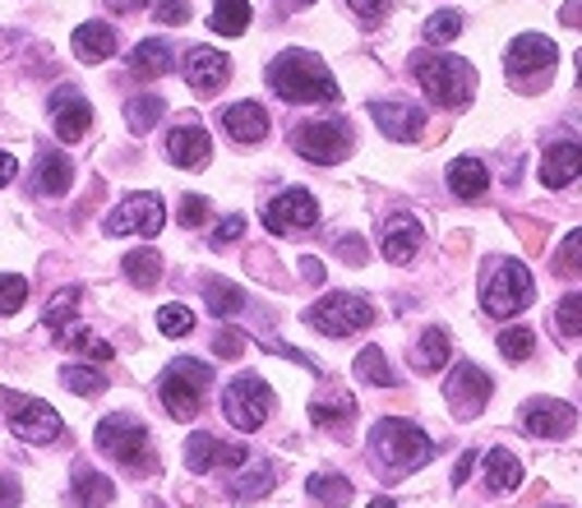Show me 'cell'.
<instances>
[{
	"label": "cell",
	"instance_id": "35",
	"mask_svg": "<svg viewBox=\"0 0 582 508\" xmlns=\"http://www.w3.org/2000/svg\"><path fill=\"white\" fill-rule=\"evenodd\" d=\"M444 361H449V334L444 328H425L416 347V370H439Z\"/></svg>",
	"mask_w": 582,
	"mask_h": 508
},
{
	"label": "cell",
	"instance_id": "11",
	"mask_svg": "<svg viewBox=\"0 0 582 508\" xmlns=\"http://www.w3.org/2000/svg\"><path fill=\"white\" fill-rule=\"evenodd\" d=\"M291 144H296V153L305 162L334 167V162H342L347 153H352V134H347L338 121H305L296 134H291Z\"/></svg>",
	"mask_w": 582,
	"mask_h": 508
},
{
	"label": "cell",
	"instance_id": "49",
	"mask_svg": "<svg viewBox=\"0 0 582 508\" xmlns=\"http://www.w3.org/2000/svg\"><path fill=\"white\" fill-rule=\"evenodd\" d=\"M204 218H208V199H199V194H185V199H181V222L199 227Z\"/></svg>",
	"mask_w": 582,
	"mask_h": 508
},
{
	"label": "cell",
	"instance_id": "42",
	"mask_svg": "<svg viewBox=\"0 0 582 508\" xmlns=\"http://www.w3.org/2000/svg\"><path fill=\"white\" fill-rule=\"evenodd\" d=\"M499 351L509 361H528L532 351H536V334H532V328H504V334H499Z\"/></svg>",
	"mask_w": 582,
	"mask_h": 508
},
{
	"label": "cell",
	"instance_id": "32",
	"mask_svg": "<svg viewBox=\"0 0 582 508\" xmlns=\"http://www.w3.org/2000/svg\"><path fill=\"white\" fill-rule=\"evenodd\" d=\"M111 481L102 476V472H88V467H80L74 472V499H80L84 508H107L111 504Z\"/></svg>",
	"mask_w": 582,
	"mask_h": 508
},
{
	"label": "cell",
	"instance_id": "37",
	"mask_svg": "<svg viewBox=\"0 0 582 508\" xmlns=\"http://www.w3.org/2000/svg\"><path fill=\"white\" fill-rule=\"evenodd\" d=\"M204 297H208V310H213V315H222V319H231V315H241V310H245V297H241V291L231 287V282H222V278H213Z\"/></svg>",
	"mask_w": 582,
	"mask_h": 508
},
{
	"label": "cell",
	"instance_id": "9",
	"mask_svg": "<svg viewBox=\"0 0 582 508\" xmlns=\"http://www.w3.org/2000/svg\"><path fill=\"white\" fill-rule=\"evenodd\" d=\"M97 448L111 453L116 462H125V467H148V472H153L148 430H144V421H134L125 412H116V416H107L102 425H97Z\"/></svg>",
	"mask_w": 582,
	"mask_h": 508
},
{
	"label": "cell",
	"instance_id": "50",
	"mask_svg": "<svg viewBox=\"0 0 582 508\" xmlns=\"http://www.w3.org/2000/svg\"><path fill=\"white\" fill-rule=\"evenodd\" d=\"M338 254H342L347 264H365V259H371V254H365V237H342L338 241Z\"/></svg>",
	"mask_w": 582,
	"mask_h": 508
},
{
	"label": "cell",
	"instance_id": "34",
	"mask_svg": "<svg viewBox=\"0 0 582 508\" xmlns=\"http://www.w3.org/2000/svg\"><path fill=\"white\" fill-rule=\"evenodd\" d=\"M305 491H310V499H319L324 508H347L352 504V485H347L342 476H310L305 481Z\"/></svg>",
	"mask_w": 582,
	"mask_h": 508
},
{
	"label": "cell",
	"instance_id": "17",
	"mask_svg": "<svg viewBox=\"0 0 582 508\" xmlns=\"http://www.w3.org/2000/svg\"><path fill=\"white\" fill-rule=\"evenodd\" d=\"M522 425H528V435H536V439H565L569 430L578 425V412H573L569 402L541 398V402L522 407Z\"/></svg>",
	"mask_w": 582,
	"mask_h": 508
},
{
	"label": "cell",
	"instance_id": "26",
	"mask_svg": "<svg viewBox=\"0 0 582 508\" xmlns=\"http://www.w3.org/2000/svg\"><path fill=\"white\" fill-rule=\"evenodd\" d=\"M74 56L88 61V65L111 61V56H116V28H107V24H80V28H74Z\"/></svg>",
	"mask_w": 582,
	"mask_h": 508
},
{
	"label": "cell",
	"instance_id": "23",
	"mask_svg": "<svg viewBox=\"0 0 582 508\" xmlns=\"http://www.w3.org/2000/svg\"><path fill=\"white\" fill-rule=\"evenodd\" d=\"M222 125L227 134L237 144H264V134H268V111L259 102H231L227 116H222Z\"/></svg>",
	"mask_w": 582,
	"mask_h": 508
},
{
	"label": "cell",
	"instance_id": "45",
	"mask_svg": "<svg viewBox=\"0 0 582 508\" xmlns=\"http://www.w3.org/2000/svg\"><path fill=\"white\" fill-rule=\"evenodd\" d=\"M462 33V14L458 10H439L431 24H425V37H431L435 47H444V43H453V37Z\"/></svg>",
	"mask_w": 582,
	"mask_h": 508
},
{
	"label": "cell",
	"instance_id": "2",
	"mask_svg": "<svg viewBox=\"0 0 582 508\" xmlns=\"http://www.w3.org/2000/svg\"><path fill=\"white\" fill-rule=\"evenodd\" d=\"M371 448L384 467H393V472H416V467H425L439 453V444L425 435V430H416L412 421H393V416L371 430Z\"/></svg>",
	"mask_w": 582,
	"mask_h": 508
},
{
	"label": "cell",
	"instance_id": "3",
	"mask_svg": "<svg viewBox=\"0 0 582 508\" xmlns=\"http://www.w3.org/2000/svg\"><path fill=\"white\" fill-rule=\"evenodd\" d=\"M412 70L421 88L435 97L439 107H468L472 93H476V74L468 61H458V56H435V51H416L412 56Z\"/></svg>",
	"mask_w": 582,
	"mask_h": 508
},
{
	"label": "cell",
	"instance_id": "18",
	"mask_svg": "<svg viewBox=\"0 0 582 508\" xmlns=\"http://www.w3.org/2000/svg\"><path fill=\"white\" fill-rule=\"evenodd\" d=\"M231 80V61L222 51H213V47H199V51H190L185 56V84L199 93V97H213V93H222Z\"/></svg>",
	"mask_w": 582,
	"mask_h": 508
},
{
	"label": "cell",
	"instance_id": "40",
	"mask_svg": "<svg viewBox=\"0 0 582 508\" xmlns=\"http://www.w3.org/2000/svg\"><path fill=\"white\" fill-rule=\"evenodd\" d=\"M268 491H274V467H268V462H250L245 472L237 476V495L241 499H259Z\"/></svg>",
	"mask_w": 582,
	"mask_h": 508
},
{
	"label": "cell",
	"instance_id": "28",
	"mask_svg": "<svg viewBox=\"0 0 582 508\" xmlns=\"http://www.w3.org/2000/svg\"><path fill=\"white\" fill-rule=\"evenodd\" d=\"M130 70L144 74V80H158V74L171 70V47L162 43V37H148V43H140L130 51Z\"/></svg>",
	"mask_w": 582,
	"mask_h": 508
},
{
	"label": "cell",
	"instance_id": "61",
	"mask_svg": "<svg viewBox=\"0 0 582 508\" xmlns=\"http://www.w3.org/2000/svg\"><path fill=\"white\" fill-rule=\"evenodd\" d=\"M291 5H315V0H291Z\"/></svg>",
	"mask_w": 582,
	"mask_h": 508
},
{
	"label": "cell",
	"instance_id": "38",
	"mask_svg": "<svg viewBox=\"0 0 582 508\" xmlns=\"http://www.w3.org/2000/svg\"><path fill=\"white\" fill-rule=\"evenodd\" d=\"M162 107H167V102H162V97H153V93H148V97H134V102H125V121H130V130H134V134H148L153 125H158Z\"/></svg>",
	"mask_w": 582,
	"mask_h": 508
},
{
	"label": "cell",
	"instance_id": "53",
	"mask_svg": "<svg viewBox=\"0 0 582 508\" xmlns=\"http://www.w3.org/2000/svg\"><path fill=\"white\" fill-rule=\"evenodd\" d=\"M19 499H24V485L14 476H0V508H19Z\"/></svg>",
	"mask_w": 582,
	"mask_h": 508
},
{
	"label": "cell",
	"instance_id": "46",
	"mask_svg": "<svg viewBox=\"0 0 582 508\" xmlns=\"http://www.w3.org/2000/svg\"><path fill=\"white\" fill-rule=\"evenodd\" d=\"M555 324H559V334H582V291H569L565 301H559L555 310Z\"/></svg>",
	"mask_w": 582,
	"mask_h": 508
},
{
	"label": "cell",
	"instance_id": "14",
	"mask_svg": "<svg viewBox=\"0 0 582 508\" xmlns=\"http://www.w3.org/2000/svg\"><path fill=\"white\" fill-rule=\"evenodd\" d=\"M444 398L453 402V416H481V407L490 402V375H485L481 365H458L453 370V379H449V388H444Z\"/></svg>",
	"mask_w": 582,
	"mask_h": 508
},
{
	"label": "cell",
	"instance_id": "39",
	"mask_svg": "<svg viewBox=\"0 0 582 508\" xmlns=\"http://www.w3.org/2000/svg\"><path fill=\"white\" fill-rule=\"evenodd\" d=\"M61 384L74 388L80 398H93V394H102V388H107V375H102V370H93V365H65Z\"/></svg>",
	"mask_w": 582,
	"mask_h": 508
},
{
	"label": "cell",
	"instance_id": "19",
	"mask_svg": "<svg viewBox=\"0 0 582 508\" xmlns=\"http://www.w3.org/2000/svg\"><path fill=\"white\" fill-rule=\"evenodd\" d=\"M371 116H375V125H379L393 144H416V140H421L425 111L412 107V102H375Z\"/></svg>",
	"mask_w": 582,
	"mask_h": 508
},
{
	"label": "cell",
	"instance_id": "54",
	"mask_svg": "<svg viewBox=\"0 0 582 508\" xmlns=\"http://www.w3.org/2000/svg\"><path fill=\"white\" fill-rule=\"evenodd\" d=\"M241 231H245V222H241V218H227L218 231H213V245H231V241L241 237Z\"/></svg>",
	"mask_w": 582,
	"mask_h": 508
},
{
	"label": "cell",
	"instance_id": "48",
	"mask_svg": "<svg viewBox=\"0 0 582 508\" xmlns=\"http://www.w3.org/2000/svg\"><path fill=\"white\" fill-rule=\"evenodd\" d=\"M245 351V334H237V328H222L218 338H213V356H222V361H237Z\"/></svg>",
	"mask_w": 582,
	"mask_h": 508
},
{
	"label": "cell",
	"instance_id": "25",
	"mask_svg": "<svg viewBox=\"0 0 582 508\" xmlns=\"http://www.w3.org/2000/svg\"><path fill=\"white\" fill-rule=\"evenodd\" d=\"M356 416V398L347 394V388H324V394L310 402V421L324 425V430H338Z\"/></svg>",
	"mask_w": 582,
	"mask_h": 508
},
{
	"label": "cell",
	"instance_id": "20",
	"mask_svg": "<svg viewBox=\"0 0 582 508\" xmlns=\"http://www.w3.org/2000/svg\"><path fill=\"white\" fill-rule=\"evenodd\" d=\"M582 176V144L573 140H559L546 148V158H541V185L550 190H565Z\"/></svg>",
	"mask_w": 582,
	"mask_h": 508
},
{
	"label": "cell",
	"instance_id": "24",
	"mask_svg": "<svg viewBox=\"0 0 582 508\" xmlns=\"http://www.w3.org/2000/svg\"><path fill=\"white\" fill-rule=\"evenodd\" d=\"M449 190L462 204H476V199H485V190H490V171H485L481 158H453L449 162Z\"/></svg>",
	"mask_w": 582,
	"mask_h": 508
},
{
	"label": "cell",
	"instance_id": "44",
	"mask_svg": "<svg viewBox=\"0 0 582 508\" xmlns=\"http://www.w3.org/2000/svg\"><path fill=\"white\" fill-rule=\"evenodd\" d=\"M158 328H162L167 338H185V334H194L190 305H162V310H158Z\"/></svg>",
	"mask_w": 582,
	"mask_h": 508
},
{
	"label": "cell",
	"instance_id": "5",
	"mask_svg": "<svg viewBox=\"0 0 582 508\" xmlns=\"http://www.w3.org/2000/svg\"><path fill=\"white\" fill-rule=\"evenodd\" d=\"M371 319H375L371 301L352 297V291H328L319 305L305 310V324L328 338H347V334H356V328H371Z\"/></svg>",
	"mask_w": 582,
	"mask_h": 508
},
{
	"label": "cell",
	"instance_id": "6",
	"mask_svg": "<svg viewBox=\"0 0 582 508\" xmlns=\"http://www.w3.org/2000/svg\"><path fill=\"white\" fill-rule=\"evenodd\" d=\"M0 402H5V421H10V430L19 439H28V444H56L61 439L65 421L56 416L43 398H24V394H14V388H0Z\"/></svg>",
	"mask_w": 582,
	"mask_h": 508
},
{
	"label": "cell",
	"instance_id": "51",
	"mask_svg": "<svg viewBox=\"0 0 582 508\" xmlns=\"http://www.w3.org/2000/svg\"><path fill=\"white\" fill-rule=\"evenodd\" d=\"M185 19H190L185 0H162V5H158V24H185Z\"/></svg>",
	"mask_w": 582,
	"mask_h": 508
},
{
	"label": "cell",
	"instance_id": "56",
	"mask_svg": "<svg viewBox=\"0 0 582 508\" xmlns=\"http://www.w3.org/2000/svg\"><path fill=\"white\" fill-rule=\"evenodd\" d=\"M559 19H565V24H573V28H582V0H569V5L559 10Z\"/></svg>",
	"mask_w": 582,
	"mask_h": 508
},
{
	"label": "cell",
	"instance_id": "58",
	"mask_svg": "<svg viewBox=\"0 0 582 508\" xmlns=\"http://www.w3.org/2000/svg\"><path fill=\"white\" fill-rule=\"evenodd\" d=\"M102 5H107V10H116V14H130V10H140L144 0H102Z\"/></svg>",
	"mask_w": 582,
	"mask_h": 508
},
{
	"label": "cell",
	"instance_id": "57",
	"mask_svg": "<svg viewBox=\"0 0 582 508\" xmlns=\"http://www.w3.org/2000/svg\"><path fill=\"white\" fill-rule=\"evenodd\" d=\"M14 171H19V162L10 158V153H0V185H10V181H14Z\"/></svg>",
	"mask_w": 582,
	"mask_h": 508
},
{
	"label": "cell",
	"instance_id": "52",
	"mask_svg": "<svg viewBox=\"0 0 582 508\" xmlns=\"http://www.w3.org/2000/svg\"><path fill=\"white\" fill-rule=\"evenodd\" d=\"M347 5H352L361 19H371V24H375V19L388 14V5H393V0H347Z\"/></svg>",
	"mask_w": 582,
	"mask_h": 508
},
{
	"label": "cell",
	"instance_id": "47",
	"mask_svg": "<svg viewBox=\"0 0 582 508\" xmlns=\"http://www.w3.org/2000/svg\"><path fill=\"white\" fill-rule=\"evenodd\" d=\"M74 305H80V287H65V291H61V297H56V301L47 305V315H43V324H47V328H61V319L70 315V310H74Z\"/></svg>",
	"mask_w": 582,
	"mask_h": 508
},
{
	"label": "cell",
	"instance_id": "21",
	"mask_svg": "<svg viewBox=\"0 0 582 508\" xmlns=\"http://www.w3.org/2000/svg\"><path fill=\"white\" fill-rule=\"evenodd\" d=\"M421 241H425V231L416 218H407V213H393V218L384 222V254L393 264H412L421 254Z\"/></svg>",
	"mask_w": 582,
	"mask_h": 508
},
{
	"label": "cell",
	"instance_id": "55",
	"mask_svg": "<svg viewBox=\"0 0 582 508\" xmlns=\"http://www.w3.org/2000/svg\"><path fill=\"white\" fill-rule=\"evenodd\" d=\"M472 467H476V453H462V458H458V467H453V485L468 481V476H472Z\"/></svg>",
	"mask_w": 582,
	"mask_h": 508
},
{
	"label": "cell",
	"instance_id": "36",
	"mask_svg": "<svg viewBox=\"0 0 582 508\" xmlns=\"http://www.w3.org/2000/svg\"><path fill=\"white\" fill-rule=\"evenodd\" d=\"M356 375H361L365 384H379V388H393V384H398V375L388 370V361H384L379 347H365V351H361V356H356Z\"/></svg>",
	"mask_w": 582,
	"mask_h": 508
},
{
	"label": "cell",
	"instance_id": "4",
	"mask_svg": "<svg viewBox=\"0 0 582 508\" xmlns=\"http://www.w3.org/2000/svg\"><path fill=\"white\" fill-rule=\"evenodd\" d=\"M208 384H213V370H208L204 361H194V356L171 361V365H167V375H162V384H158L167 416L194 421V416H199V407H204Z\"/></svg>",
	"mask_w": 582,
	"mask_h": 508
},
{
	"label": "cell",
	"instance_id": "8",
	"mask_svg": "<svg viewBox=\"0 0 582 508\" xmlns=\"http://www.w3.org/2000/svg\"><path fill=\"white\" fill-rule=\"evenodd\" d=\"M268 407H274V388H268L259 375H237L227 384V394H222V412L227 421L237 425V430H259L268 421Z\"/></svg>",
	"mask_w": 582,
	"mask_h": 508
},
{
	"label": "cell",
	"instance_id": "43",
	"mask_svg": "<svg viewBox=\"0 0 582 508\" xmlns=\"http://www.w3.org/2000/svg\"><path fill=\"white\" fill-rule=\"evenodd\" d=\"M555 273H565V278H578V273H582V227L569 231L565 245H559V254H555Z\"/></svg>",
	"mask_w": 582,
	"mask_h": 508
},
{
	"label": "cell",
	"instance_id": "10",
	"mask_svg": "<svg viewBox=\"0 0 582 508\" xmlns=\"http://www.w3.org/2000/svg\"><path fill=\"white\" fill-rule=\"evenodd\" d=\"M555 61H559V51H555L550 37H541V33H522V37H513V47H509V74L522 88L550 84Z\"/></svg>",
	"mask_w": 582,
	"mask_h": 508
},
{
	"label": "cell",
	"instance_id": "30",
	"mask_svg": "<svg viewBox=\"0 0 582 508\" xmlns=\"http://www.w3.org/2000/svg\"><path fill=\"white\" fill-rule=\"evenodd\" d=\"M56 342L61 347H74V351H88V356L97 361V365H107L116 351H111V342H102V338H93L84 324H65V328H56Z\"/></svg>",
	"mask_w": 582,
	"mask_h": 508
},
{
	"label": "cell",
	"instance_id": "15",
	"mask_svg": "<svg viewBox=\"0 0 582 508\" xmlns=\"http://www.w3.org/2000/svg\"><path fill=\"white\" fill-rule=\"evenodd\" d=\"M245 448L241 444H222V439H213V435H190L185 444V467L194 476H204V472H218V467H245Z\"/></svg>",
	"mask_w": 582,
	"mask_h": 508
},
{
	"label": "cell",
	"instance_id": "27",
	"mask_svg": "<svg viewBox=\"0 0 582 508\" xmlns=\"http://www.w3.org/2000/svg\"><path fill=\"white\" fill-rule=\"evenodd\" d=\"M70 176H74V167H70L65 153H47V158H37L33 185H37V194L56 199V194H65V190H70Z\"/></svg>",
	"mask_w": 582,
	"mask_h": 508
},
{
	"label": "cell",
	"instance_id": "7",
	"mask_svg": "<svg viewBox=\"0 0 582 508\" xmlns=\"http://www.w3.org/2000/svg\"><path fill=\"white\" fill-rule=\"evenodd\" d=\"M532 273H528V264H518V259H504V264H495V273H490V282H485V297H481V305L490 310L495 319H509V315H518V310H528L532 305Z\"/></svg>",
	"mask_w": 582,
	"mask_h": 508
},
{
	"label": "cell",
	"instance_id": "29",
	"mask_svg": "<svg viewBox=\"0 0 582 508\" xmlns=\"http://www.w3.org/2000/svg\"><path fill=\"white\" fill-rule=\"evenodd\" d=\"M485 485H490V491H518L522 485V462L509 448H490V458H485Z\"/></svg>",
	"mask_w": 582,
	"mask_h": 508
},
{
	"label": "cell",
	"instance_id": "59",
	"mask_svg": "<svg viewBox=\"0 0 582 508\" xmlns=\"http://www.w3.org/2000/svg\"><path fill=\"white\" fill-rule=\"evenodd\" d=\"M371 508H398V504H393V499H375Z\"/></svg>",
	"mask_w": 582,
	"mask_h": 508
},
{
	"label": "cell",
	"instance_id": "41",
	"mask_svg": "<svg viewBox=\"0 0 582 508\" xmlns=\"http://www.w3.org/2000/svg\"><path fill=\"white\" fill-rule=\"evenodd\" d=\"M28 301V282L19 278V273H0V319L5 315H19Z\"/></svg>",
	"mask_w": 582,
	"mask_h": 508
},
{
	"label": "cell",
	"instance_id": "1",
	"mask_svg": "<svg viewBox=\"0 0 582 508\" xmlns=\"http://www.w3.org/2000/svg\"><path fill=\"white\" fill-rule=\"evenodd\" d=\"M268 84L287 102H338V84L328 65L310 51H282L274 65H268Z\"/></svg>",
	"mask_w": 582,
	"mask_h": 508
},
{
	"label": "cell",
	"instance_id": "33",
	"mask_svg": "<svg viewBox=\"0 0 582 508\" xmlns=\"http://www.w3.org/2000/svg\"><path fill=\"white\" fill-rule=\"evenodd\" d=\"M250 24V0H213V33L241 37Z\"/></svg>",
	"mask_w": 582,
	"mask_h": 508
},
{
	"label": "cell",
	"instance_id": "13",
	"mask_svg": "<svg viewBox=\"0 0 582 508\" xmlns=\"http://www.w3.org/2000/svg\"><path fill=\"white\" fill-rule=\"evenodd\" d=\"M315 222H319V204H315V194H305V190L278 194L264 213V227L274 231V237H282V231H310Z\"/></svg>",
	"mask_w": 582,
	"mask_h": 508
},
{
	"label": "cell",
	"instance_id": "60",
	"mask_svg": "<svg viewBox=\"0 0 582 508\" xmlns=\"http://www.w3.org/2000/svg\"><path fill=\"white\" fill-rule=\"evenodd\" d=\"M578 88H582V51H578Z\"/></svg>",
	"mask_w": 582,
	"mask_h": 508
},
{
	"label": "cell",
	"instance_id": "22",
	"mask_svg": "<svg viewBox=\"0 0 582 508\" xmlns=\"http://www.w3.org/2000/svg\"><path fill=\"white\" fill-rule=\"evenodd\" d=\"M167 158L177 167H204L213 158V140L199 125H177L167 134Z\"/></svg>",
	"mask_w": 582,
	"mask_h": 508
},
{
	"label": "cell",
	"instance_id": "31",
	"mask_svg": "<svg viewBox=\"0 0 582 508\" xmlns=\"http://www.w3.org/2000/svg\"><path fill=\"white\" fill-rule=\"evenodd\" d=\"M125 278L140 287V291L158 287V278H162V254L158 250H134V254H125Z\"/></svg>",
	"mask_w": 582,
	"mask_h": 508
},
{
	"label": "cell",
	"instance_id": "12",
	"mask_svg": "<svg viewBox=\"0 0 582 508\" xmlns=\"http://www.w3.org/2000/svg\"><path fill=\"white\" fill-rule=\"evenodd\" d=\"M167 227V208H162V199L153 190H144V194H130V199L121 204L107 218V237H130V231H140V237H158V231Z\"/></svg>",
	"mask_w": 582,
	"mask_h": 508
},
{
	"label": "cell",
	"instance_id": "16",
	"mask_svg": "<svg viewBox=\"0 0 582 508\" xmlns=\"http://www.w3.org/2000/svg\"><path fill=\"white\" fill-rule=\"evenodd\" d=\"M51 125H56V134H61L65 144L84 140L88 125H93L88 97H84V93H74V88H56V93H51Z\"/></svg>",
	"mask_w": 582,
	"mask_h": 508
}]
</instances>
